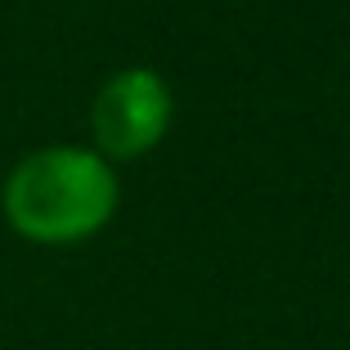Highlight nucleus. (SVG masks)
<instances>
[{
  "label": "nucleus",
  "mask_w": 350,
  "mask_h": 350,
  "mask_svg": "<svg viewBox=\"0 0 350 350\" xmlns=\"http://www.w3.org/2000/svg\"><path fill=\"white\" fill-rule=\"evenodd\" d=\"M94 144L108 157H139L171 126V90L148 68H126L94 99Z\"/></svg>",
  "instance_id": "f03ea898"
},
{
  "label": "nucleus",
  "mask_w": 350,
  "mask_h": 350,
  "mask_svg": "<svg viewBox=\"0 0 350 350\" xmlns=\"http://www.w3.org/2000/svg\"><path fill=\"white\" fill-rule=\"evenodd\" d=\"M117 180L90 148H41L5 180V216L31 243H81L108 225Z\"/></svg>",
  "instance_id": "f257e3e1"
}]
</instances>
